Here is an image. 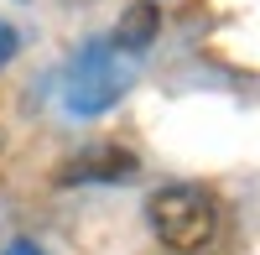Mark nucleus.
Instances as JSON below:
<instances>
[{
	"mask_svg": "<svg viewBox=\"0 0 260 255\" xmlns=\"http://www.w3.org/2000/svg\"><path fill=\"white\" fill-rule=\"evenodd\" d=\"M146 219H151L156 240L172 255L208 250L213 240H219V224H224L219 198H213L208 187H198V182H167V187H156L151 203H146Z\"/></svg>",
	"mask_w": 260,
	"mask_h": 255,
	"instance_id": "obj_1",
	"label": "nucleus"
},
{
	"mask_svg": "<svg viewBox=\"0 0 260 255\" xmlns=\"http://www.w3.org/2000/svg\"><path fill=\"white\" fill-rule=\"evenodd\" d=\"M136 83V62H130V52L125 47H115V42H104V37H94V42H83V47L73 52V62H68V115H104L110 104Z\"/></svg>",
	"mask_w": 260,
	"mask_h": 255,
	"instance_id": "obj_2",
	"label": "nucleus"
},
{
	"mask_svg": "<svg viewBox=\"0 0 260 255\" xmlns=\"http://www.w3.org/2000/svg\"><path fill=\"white\" fill-rule=\"evenodd\" d=\"M136 151L120 141H94V146H83L78 156H68L57 167V187H94V182H125V177H136Z\"/></svg>",
	"mask_w": 260,
	"mask_h": 255,
	"instance_id": "obj_3",
	"label": "nucleus"
},
{
	"mask_svg": "<svg viewBox=\"0 0 260 255\" xmlns=\"http://www.w3.org/2000/svg\"><path fill=\"white\" fill-rule=\"evenodd\" d=\"M156 31H161V11L151 6V0L125 6V11H120V26H115V47H125V52H146L151 42H156Z\"/></svg>",
	"mask_w": 260,
	"mask_h": 255,
	"instance_id": "obj_4",
	"label": "nucleus"
},
{
	"mask_svg": "<svg viewBox=\"0 0 260 255\" xmlns=\"http://www.w3.org/2000/svg\"><path fill=\"white\" fill-rule=\"evenodd\" d=\"M16 52H21V37H16V26H11V21H0V68H6Z\"/></svg>",
	"mask_w": 260,
	"mask_h": 255,
	"instance_id": "obj_5",
	"label": "nucleus"
},
{
	"mask_svg": "<svg viewBox=\"0 0 260 255\" xmlns=\"http://www.w3.org/2000/svg\"><path fill=\"white\" fill-rule=\"evenodd\" d=\"M0 255H42V250H37L31 240H11V245H6V250H0Z\"/></svg>",
	"mask_w": 260,
	"mask_h": 255,
	"instance_id": "obj_6",
	"label": "nucleus"
},
{
	"mask_svg": "<svg viewBox=\"0 0 260 255\" xmlns=\"http://www.w3.org/2000/svg\"><path fill=\"white\" fill-rule=\"evenodd\" d=\"M0 151H6V136H0Z\"/></svg>",
	"mask_w": 260,
	"mask_h": 255,
	"instance_id": "obj_7",
	"label": "nucleus"
}]
</instances>
